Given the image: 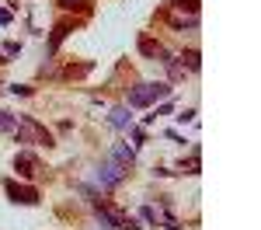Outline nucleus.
Instances as JSON below:
<instances>
[{"label":"nucleus","mask_w":261,"mask_h":230,"mask_svg":"<svg viewBox=\"0 0 261 230\" xmlns=\"http://www.w3.org/2000/svg\"><path fill=\"white\" fill-rule=\"evenodd\" d=\"M164 98H171V84H140L129 91V108H146V105L164 101Z\"/></svg>","instance_id":"nucleus-1"},{"label":"nucleus","mask_w":261,"mask_h":230,"mask_svg":"<svg viewBox=\"0 0 261 230\" xmlns=\"http://www.w3.org/2000/svg\"><path fill=\"white\" fill-rule=\"evenodd\" d=\"M18 143H45L53 146V136H49V129L45 125H39L35 119H18Z\"/></svg>","instance_id":"nucleus-2"},{"label":"nucleus","mask_w":261,"mask_h":230,"mask_svg":"<svg viewBox=\"0 0 261 230\" xmlns=\"http://www.w3.org/2000/svg\"><path fill=\"white\" fill-rule=\"evenodd\" d=\"M122 178H125V167H122L119 161H105V164L98 167V182H101L105 188H115Z\"/></svg>","instance_id":"nucleus-3"},{"label":"nucleus","mask_w":261,"mask_h":230,"mask_svg":"<svg viewBox=\"0 0 261 230\" xmlns=\"http://www.w3.org/2000/svg\"><path fill=\"white\" fill-rule=\"evenodd\" d=\"M4 188H7V195H11L14 202H21V206H35V202H39V192H35L32 185H18V182H7Z\"/></svg>","instance_id":"nucleus-4"},{"label":"nucleus","mask_w":261,"mask_h":230,"mask_svg":"<svg viewBox=\"0 0 261 230\" xmlns=\"http://www.w3.org/2000/svg\"><path fill=\"white\" fill-rule=\"evenodd\" d=\"M94 216L101 220V227H112V230H122V227H125V216L112 213L108 206H98V202H94Z\"/></svg>","instance_id":"nucleus-5"},{"label":"nucleus","mask_w":261,"mask_h":230,"mask_svg":"<svg viewBox=\"0 0 261 230\" xmlns=\"http://www.w3.org/2000/svg\"><path fill=\"white\" fill-rule=\"evenodd\" d=\"M35 167H39V161H35L32 154H18V157H14V171L24 174V178H32V174H35Z\"/></svg>","instance_id":"nucleus-6"},{"label":"nucleus","mask_w":261,"mask_h":230,"mask_svg":"<svg viewBox=\"0 0 261 230\" xmlns=\"http://www.w3.org/2000/svg\"><path fill=\"white\" fill-rule=\"evenodd\" d=\"M112 161H119L122 167H129L136 161V150H133V146H115V150H112Z\"/></svg>","instance_id":"nucleus-7"},{"label":"nucleus","mask_w":261,"mask_h":230,"mask_svg":"<svg viewBox=\"0 0 261 230\" xmlns=\"http://www.w3.org/2000/svg\"><path fill=\"white\" fill-rule=\"evenodd\" d=\"M14 125H18V115H11V112L0 108V133H11Z\"/></svg>","instance_id":"nucleus-8"},{"label":"nucleus","mask_w":261,"mask_h":230,"mask_svg":"<svg viewBox=\"0 0 261 230\" xmlns=\"http://www.w3.org/2000/svg\"><path fill=\"white\" fill-rule=\"evenodd\" d=\"M181 60H185V66H188V70H199V66H202V56L195 53V49H188V53H181Z\"/></svg>","instance_id":"nucleus-9"},{"label":"nucleus","mask_w":261,"mask_h":230,"mask_svg":"<svg viewBox=\"0 0 261 230\" xmlns=\"http://www.w3.org/2000/svg\"><path fill=\"white\" fill-rule=\"evenodd\" d=\"M108 119H112V125H119V129H122V125H129V108H115Z\"/></svg>","instance_id":"nucleus-10"},{"label":"nucleus","mask_w":261,"mask_h":230,"mask_svg":"<svg viewBox=\"0 0 261 230\" xmlns=\"http://www.w3.org/2000/svg\"><path fill=\"white\" fill-rule=\"evenodd\" d=\"M56 4L66 11H87V0H56Z\"/></svg>","instance_id":"nucleus-11"},{"label":"nucleus","mask_w":261,"mask_h":230,"mask_svg":"<svg viewBox=\"0 0 261 230\" xmlns=\"http://www.w3.org/2000/svg\"><path fill=\"white\" fill-rule=\"evenodd\" d=\"M157 49H161V45H157V42H150V39L140 42V53H143V56H157Z\"/></svg>","instance_id":"nucleus-12"},{"label":"nucleus","mask_w":261,"mask_h":230,"mask_svg":"<svg viewBox=\"0 0 261 230\" xmlns=\"http://www.w3.org/2000/svg\"><path fill=\"white\" fill-rule=\"evenodd\" d=\"M174 7H181V11H192V14H195V11H199V0H174Z\"/></svg>","instance_id":"nucleus-13"},{"label":"nucleus","mask_w":261,"mask_h":230,"mask_svg":"<svg viewBox=\"0 0 261 230\" xmlns=\"http://www.w3.org/2000/svg\"><path fill=\"white\" fill-rule=\"evenodd\" d=\"M140 216L146 220V223H157V213H153L150 206H143V209H140Z\"/></svg>","instance_id":"nucleus-14"},{"label":"nucleus","mask_w":261,"mask_h":230,"mask_svg":"<svg viewBox=\"0 0 261 230\" xmlns=\"http://www.w3.org/2000/svg\"><path fill=\"white\" fill-rule=\"evenodd\" d=\"M0 24H11V11H4V7H0Z\"/></svg>","instance_id":"nucleus-15"},{"label":"nucleus","mask_w":261,"mask_h":230,"mask_svg":"<svg viewBox=\"0 0 261 230\" xmlns=\"http://www.w3.org/2000/svg\"><path fill=\"white\" fill-rule=\"evenodd\" d=\"M0 63H4V56H0Z\"/></svg>","instance_id":"nucleus-16"}]
</instances>
